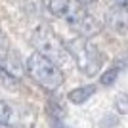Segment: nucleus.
Here are the masks:
<instances>
[{
    "label": "nucleus",
    "mask_w": 128,
    "mask_h": 128,
    "mask_svg": "<svg viewBox=\"0 0 128 128\" xmlns=\"http://www.w3.org/2000/svg\"><path fill=\"white\" fill-rule=\"evenodd\" d=\"M32 44L38 50V54H42L44 58H48L54 63H65L69 61V54L65 50V46L59 42V38L50 31L48 27H40L32 34Z\"/></svg>",
    "instance_id": "obj_4"
},
{
    "label": "nucleus",
    "mask_w": 128,
    "mask_h": 128,
    "mask_svg": "<svg viewBox=\"0 0 128 128\" xmlns=\"http://www.w3.org/2000/svg\"><path fill=\"white\" fill-rule=\"evenodd\" d=\"M92 94H96V86H80L69 94V100L73 103H84L86 100L92 98Z\"/></svg>",
    "instance_id": "obj_6"
},
{
    "label": "nucleus",
    "mask_w": 128,
    "mask_h": 128,
    "mask_svg": "<svg viewBox=\"0 0 128 128\" xmlns=\"http://www.w3.org/2000/svg\"><path fill=\"white\" fill-rule=\"evenodd\" d=\"M0 128H12L10 124H0Z\"/></svg>",
    "instance_id": "obj_14"
},
{
    "label": "nucleus",
    "mask_w": 128,
    "mask_h": 128,
    "mask_svg": "<svg viewBox=\"0 0 128 128\" xmlns=\"http://www.w3.org/2000/svg\"><path fill=\"white\" fill-rule=\"evenodd\" d=\"M117 2L122 6V8H126V10H128V0H117Z\"/></svg>",
    "instance_id": "obj_12"
},
{
    "label": "nucleus",
    "mask_w": 128,
    "mask_h": 128,
    "mask_svg": "<svg viewBox=\"0 0 128 128\" xmlns=\"http://www.w3.org/2000/svg\"><path fill=\"white\" fill-rule=\"evenodd\" d=\"M52 128H67L59 118H52Z\"/></svg>",
    "instance_id": "obj_10"
},
{
    "label": "nucleus",
    "mask_w": 128,
    "mask_h": 128,
    "mask_svg": "<svg viewBox=\"0 0 128 128\" xmlns=\"http://www.w3.org/2000/svg\"><path fill=\"white\" fill-rule=\"evenodd\" d=\"M27 71L38 84L46 88V90H58L61 82H63V73L58 65L50 61L48 58H44L42 54H31L27 59Z\"/></svg>",
    "instance_id": "obj_2"
},
{
    "label": "nucleus",
    "mask_w": 128,
    "mask_h": 128,
    "mask_svg": "<svg viewBox=\"0 0 128 128\" xmlns=\"http://www.w3.org/2000/svg\"><path fill=\"white\" fill-rule=\"evenodd\" d=\"M4 46H6V36L2 32V29H0V48H4Z\"/></svg>",
    "instance_id": "obj_11"
},
{
    "label": "nucleus",
    "mask_w": 128,
    "mask_h": 128,
    "mask_svg": "<svg viewBox=\"0 0 128 128\" xmlns=\"http://www.w3.org/2000/svg\"><path fill=\"white\" fill-rule=\"evenodd\" d=\"M82 4H90V2H94V0H80Z\"/></svg>",
    "instance_id": "obj_13"
},
{
    "label": "nucleus",
    "mask_w": 128,
    "mask_h": 128,
    "mask_svg": "<svg viewBox=\"0 0 128 128\" xmlns=\"http://www.w3.org/2000/svg\"><path fill=\"white\" fill-rule=\"evenodd\" d=\"M120 69H122L120 65H115V67H111V69H109V71L105 73V75L102 76V82H103L105 86L113 84V82H115V78L118 76V73H120Z\"/></svg>",
    "instance_id": "obj_7"
},
{
    "label": "nucleus",
    "mask_w": 128,
    "mask_h": 128,
    "mask_svg": "<svg viewBox=\"0 0 128 128\" xmlns=\"http://www.w3.org/2000/svg\"><path fill=\"white\" fill-rule=\"evenodd\" d=\"M115 109L120 115H128V94H120L115 100Z\"/></svg>",
    "instance_id": "obj_8"
},
{
    "label": "nucleus",
    "mask_w": 128,
    "mask_h": 128,
    "mask_svg": "<svg viewBox=\"0 0 128 128\" xmlns=\"http://www.w3.org/2000/svg\"><path fill=\"white\" fill-rule=\"evenodd\" d=\"M105 21L113 31L120 32V34H128V10L126 8H122V6L111 8L105 16Z\"/></svg>",
    "instance_id": "obj_5"
},
{
    "label": "nucleus",
    "mask_w": 128,
    "mask_h": 128,
    "mask_svg": "<svg viewBox=\"0 0 128 128\" xmlns=\"http://www.w3.org/2000/svg\"><path fill=\"white\" fill-rule=\"evenodd\" d=\"M65 50L71 58L76 61L78 69L88 76H94L102 67V54L98 52L94 44H90L86 38H71L65 42Z\"/></svg>",
    "instance_id": "obj_3"
},
{
    "label": "nucleus",
    "mask_w": 128,
    "mask_h": 128,
    "mask_svg": "<svg viewBox=\"0 0 128 128\" xmlns=\"http://www.w3.org/2000/svg\"><path fill=\"white\" fill-rule=\"evenodd\" d=\"M12 107L6 102H0V124H8L12 120Z\"/></svg>",
    "instance_id": "obj_9"
},
{
    "label": "nucleus",
    "mask_w": 128,
    "mask_h": 128,
    "mask_svg": "<svg viewBox=\"0 0 128 128\" xmlns=\"http://www.w3.org/2000/svg\"><path fill=\"white\" fill-rule=\"evenodd\" d=\"M50 12L54 16L63 17L73 29L84 36H94L102 31V25L84 10V6L76 0H50Z\"/></svg>",
    "instance_id": "obj_1"
}]
</instances>
